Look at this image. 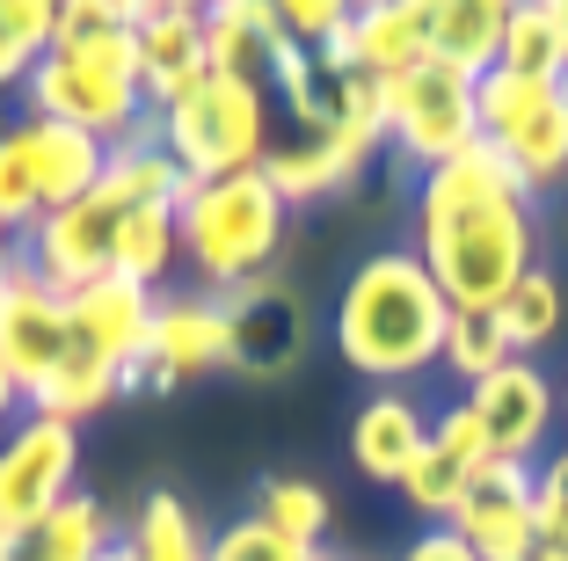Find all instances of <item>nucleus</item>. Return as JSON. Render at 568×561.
Masks as SVG:
<instances>
[{"mask_svg":"<svg viewBox=\"0 0 568 561\" xmlns=\"http://www.w3.org/2000/svg\"><path fill=\"white\" fill-rule=\"evenodd\" d=\"M153 307H161V299H153L146 284H132V278L110 270L102 284H88V292L67 299L73 343H81L88 358H102L124 380V364H139V358H146V343H153Z\"/></svg>","mask_w":568,"mask_h":561,"instance_id":"obj_14","label":"nucleus"},{"mask_svg":"<svg viewBox=\"0 0 568 561\" xmlns=\"http://www.w3.org/2000/svg\"><path fill=\"white\" fill-rule=\"evenodd\" d=\"M402 561H481V554H474V547L459 540L452 525H423L416 540H408V554H402Z\"/></svg>","mask_w":568,"mask_h":561,"instance_id":"obj_40","label":"nucleus"},{"mask_svg":"<svg viewBox=\"0 0 568 561\" xmlns=\"http://www.w3.org/2000/svg\"><path fill=\"white\" fill-rule=\"evenodd\" d=\"M452 532H459L481 561H532V547H539L532 467L488 460L481 474H467V495H459V511H452Z\"/></svg>","mask_w":568,"mask_h":561,"instance_id":"obj_11","label":"nucleus"},{"mask_svg":"<svg viewBox=\"0 0 568 561\" xmlns=\"http://www.w3.org/2000/svg\"><path fill=\"white\" fill-rule=\"evenodd\" d=\"M467 409L481 415V430H488V445H496V460L539 467L547 430L561 423V387H554L532 358H510L503 372H488L481 387H467Z\"/></svg>","mask_w":568,"mask_h":561,"instance_id":"obj_9","label":"nucleus"},{"mask_svg":"<svg viewBox=\"0 0 568 561\" xmlns=\"http://www.w3.org/2000/svg\"><path fill=\"white\" fill-rule=\"evenodd\" d=\"M183 198H190V176L175 168V153H110V168H102V182H95V204L110 219H124V212H183Z\"/></svg>","mask_w":568,"mask_h":561,"instance_id":"obj_21","label":"nucleus"},{"mask_svg":"<svg viewBox=\"0 0 568 561\" xmlns=\"http://www.w3.org/2000/svg\"><path fill=\"white\" fill-rule=\"evenodd\" d=\"M321 139L365 176L372 153L386 147V88L372 81V73H343V81L328 88V124H321Z\"/></svg>","mask_w":568,"mask_h":561,"instance_id":"obj_22","label":"nucleus"},{"mask_svg":"<svg viewBox=\"0 0 568 561\" xmlns=\"http://www.w3.org/2000/svg\"><path fill=\"white\" fill-rule=\"evenodd\" d=\"M430 59V0H372L351 22V67L372 81H402Z\"/></svg>","mask_w":568,"mask_h":561,"instance_id":"obj_18","label":"nucleus"},{"mask_svg":"<svg viewBox=\"0 0 568 561\" xmlns=\"http://www.w3.org/2000/svg\"><path fill=\"white\" fill-rule=\"evenodd\" d=\"M510 364V343H503V329L488 314H452V335H445V372L452 380L481 387L488 372H503Z\"/></svg>","mask_w":568,"mask_h":561,"instance_id":"obj_33","label":"nucleus"},{"mask_svg":"<svg viewBox=\"0 0 568 561\" xmlns=\"http://www.w3.org/2000/svg\"><path fill=\"white\" fill-rule=\"evenodd\" d=\"M554 96H561V81H532V73L488 67L481 81H474V117H481V139H488V147H510V139H518Z\"/></svg>","mask_w":568,"mask_h":561,"instance_id":"obj_26","label":"nucleus"},{"mask_svg":"<svg viewBox=\"0 0 568 561\" xmlns=\"http://www.w3.org/2000/svg\"><path fill=\"white\" fill-rule=\"evenodd\" d=\"M263 182L277 190L284 212H292V204H321V198H335V190H351L357 168L343 161L328 139H292V147H277L263 161Z\"/></svg>","mask_w":568,"mask_h":561,"instance_id":"obj_24","label":"nucleus"},{"mask_svg":"<svg viewBox=\"0 0 568 561\" xmlns=\"http://www.w3.org/2000/svg\"><path fill=\"white\" fill-rule=\"evenodd\" d=\"M161 124H168V153L190 182L255 176L270 161V81L212 73L175 110H161Z\"/></svg>","mask_w":568,"mask_h":561,"instance_id":"obj_5","label":"nucleus"},{"mask_svg":"<svg viewBox=\"0 0 568 561\" xmlns=\"http://www.w3.org/2000/svg\"><path fill=\"white\" fill-rule=\"evenodd\" d=\"M118 394H124L118 372H110L102 358H88V350H73V358L59 364L44 387H30V415H51V423H73V430H81L88 415H102Z\"/></svg>","mask_w":568,"mask_h":561,"instance_id":"obj_25","label":"nucleus"},{"mask_svg":"<svg viewBox=\"0 0 568 561\" xmlns=\"http://www.w3.org/2000/svg\"><path fill=\"white\" fill-rule=\"evenodd\" d=\"M95 561H139V554H132V540H110V547H102Z\"/></svg>","mask_w":568,"mask_h":561,"instance_id":"obj_44","label":"nucleus"},{"mask_svg":"<svg viewBox=\"0 0 568 561\" xmlns=\"http://www.w3.org/2000/svg\"><path fill=\"white\" fill-rule=\"evenodd\" d=\"M532 561H568V547H532Z\"/></svg>","mask_w":568,"mask_h":561,"instance_id":"obj_45","label":"nucleus"},{"mask_svg":"<svg viewBox=\"0 0 568 561\" xmlns=\"http://www.w3.org/2000/svg\"><path fill=\"white\" fill-rule=\"evenodd\" d=\"M561 415H568V387H561Z\"/></svg>","mask_w":568,"mask_h":561,"instance_id":"obj_46","label":"nucleus"},{"mask_svg":"<svg viewBox=\"0 0 568 561\" xmlns=\"http://www.w3.org/2000/svg\"><path fill=\"white\" fill-rule=\"evenodd\" d=\"M503 67L532 81H568V0H518L503 30Z\"/></svg>","mask_w":568,"mask_h":561,"instance_id":"obj_23","label":"nucleus"},{"mask_svg":"<svg viewBox=\"0 0 568 561\" xmlns=\"http://www.w3.org/2000/svg\"><path fill=\"white\" fill-rule=\"evenodd\" d=\"M212 561H328V554H321V547L277 540L263 518H241V525H226V532L212 540Z\"/></svg>","mask_w":568,"mask_h":561,"instance_id":"obj_38","label":"nucleus"},{"mask_svg":"<svg viewBox=\"0 0 568 561\" xmlns=\"http://www.w3.org/2000/svg\"><path fill=\"white\" fill-rule=\"evenodd\" d=\"M110 233H118V219L102 212L95 198L67 204V212H44L30 227V270L73 299V292L110 278Z\"/></svg>","mask_w":568,"mask_h":561,"instance_id":"obj_15","label":"nucleus"},{"mask_svg":"<svg viewBox=\"0 0 568 561\" xmlns=\"http://www.w3.org/2000/svg\"><path fill=\"white\" fill-rule=\"evenodd\" d=\"M503 30H510L503 0H430V59L459 67L467 81L503 67Z\"/></svg>","mask_w":568,"mask_h":561,"instance_id":"obj_19","label":"nucleus"},{"mask_svg":"<svg viewBox=\"0 0 568 561\" xmlns=\"http://www.w3.org/2000/svg\"><path fill=\"white\" fill-rule=\"evenodd\" d=\"M110 540H118V532H110V511H102L95 495L73 489L37 532H22V561H95Z\"/></svg>","mask_w":568,"mask_h":561,"instance_id":"obj_27","label":"nucleus"},{"mask_svg":"<svg viewBox=\"0 0 568 561\" xmlns=\"http://www.w3.org/2000/svg\"><path fill=\"white\" fill-rule=\"evenodd\" d=\"M255 518H263L277 540H292V547H321L328 540L335 503L314 489V481H300V474H270L263 489H255Z\"/></svg>","mask_w":568,"mask_h":561,"instance_id":"obj_31","label":"nucleus"},{"mask_svg":"<svg viewBox=\"0 0 568 561\" xmlns=\"http://www.w3.org/2000/svg\"><path fill=\"white\" fill-rule=\"evenodd\" d=\"M452 335V299L423 270L416 248H386L372 263L351 270L343 299H335V350L357 380H416L430 364H445Z\"/></svg>","mask_w":568,"mask_h":561,"instance_id":"obj_2","label":"nucleus"},{"mask_svg":"<svg viewBox=\"0 0 568 561\" xmlns=\"http://www.w3.org/2000/svg\"><path fill=\"white\" fill-rule=\"evenodd\" d=\"M37 219H44V198H37V168H30V153H22L16 124H8V132H0V227H8V233H30Z\"/></svg>","mask_w":568,"mask_h":561,"instance_id":"obj_34","label":"nucleus"},{"mask_svg":"<svg viewBox=\"0 0 568 561\" xmlns=\"http://www.w3.org/2000/svg\"><path fill=\"white\" fill-rule=\"evenodd\" d=\"M16 139H22V153H30V168H37V198H44V212H67V204L95 198L102 168H110V147H102L95 132H81V124H51V117H22Z\"/></svg>","mask_w":568,"mask_h":561,"instance_id":"obj_16","label":"nucleus"},{"mask_svg":"<svg viewBox=\"0 0 568 561\" xmlns=\"http://www.w3.org/2000/svg\"><path fill=\"white\" fill-rule=\"evenodd\" d=\"M73 474H81V430L22 415L0 445V532H16V540L37 532L73 495Z\"/></svg>","mask_w":568,"mask_h":561,"instance_id":"obj_8","label":"nucleus"},{"mask_svg":"<svg viewBox=\"0 0 568 561\" xmlns=\"http://www.w3.org/2000/svg\"><path fill=\"white\" fill-rule=\"evenodd\" d=\"M22 409H30V401H22V380H16V372H8V358H0V430L16 423Z\"/></svg>","mask_w":568,"mask_h":561,"instance_id":"obj_43","label":"nucleus"},{"mask_svg":"<svg viewBox=\"0 0 568 561\" xmlns=\"http://www.w3.org/2000/svg\"><path fill=\"white\" fill-rule=\"evenodd\" d=\"M532 525L539 547H568V445L532 467Z\"/></svg>","mask_w":568,"mask_h":561,"instance_id":"obj_37","label":"nucleus"},{"mask_svg":"<svg viewBox=\"0 0 568 561\" xmlns=\"http://www.w3.org/2000/svg\"><path fill=\"white\" fill-rule=\"evenodd\" d=\"M423 445H430V415L408 394H394V387L372 394L351 423V460H357V474L379 481V489H402V474L423 460Z\"/></svg>","mask_w":568,"mask_h":561,"instance_id":"obj_17","label":"nucleus"},{"mask_svg":"<svg viewBox=\"0 0 568 561\" xmlns=\"http://www.w3.org/2000/svg\"><path fill=\"white\" fill-rule=\"evenodd\" d=\"M234 364V321H226V299L219 292H183L153 307V343L139 364H124V387L139 394H175L183 380L204 372H226Z\"/></svg>","mask_w":568,"mask_h":561,"instance_id":"obj_7","label":"nucleus"},{"mask_svg":"<svg viewBox=\"0 0 568 561\" xmlns=\"http://www.w3.org/2000/svg\"><path fill=\"white\" fill-rule=\"evenodd\" d=\"M561 227H568V204H561Z\"/></svg>","mask_w":568,"mask_h":561,"instance_id":"obj_47","label":"nucleus"},{"mask_svg":"<svg viewBox=\"0 0 568 561\" xmlns=\"http://www.w3.org/2000/svg\"><path fill=\"white\" fill-rule=\"evenodd\" d=\"M488 321L503 329L510 358H532V350H547L554 335H561V278H554V270H532V278L503 299Z\"/></svg>","mask_w":568,"mask_h":561,"instance_id":"obj_30","label":"nucleus"},{"mask_svg":"<svg viewBox=\"0 0 568 561\" xmlns=\"http://www.w3.org/2000/svg\"><path fill=\"white\" fill-rule=\"evenodd\" d=\"M175 233H183V256L219 299L248 278H270L284 241V204L277 190L255 176H226V182H190L183 212H175Z\"/></svg>","mask_w":568,"mask_h":561,"instance_id":"obj_3","label":"nucleus"},{"mask_svg":"<svg viewBox=\"0 0 568 561\" xmlns=\"http://www.w3.org/2000/svg\"><path fill=\"white\" fill-rule=\"evenodd\" d=\"M226 321H234V372L248 380H277L292 372L306 350V314L300 299L284 292L277 278H248L226 292Z\"/></svg>","mask_w":568,"mask_h":561,"instance_id":"obj_13","label":"nucleus"},{"mask_svg":"<svg viewBox=\"0 0 568 561\" xmlns=\"http://www.w3.org/2000/svg\"><path fill=\"white\" fill-rule=\"evenodd\" d=\"M22 263H30V248H22V241H16V233L0 227V299H8V284H16V278H22Z\"/></svg>","mask_w":568,"mask_h":561,"instance_id":"obj_42","label":"nucleus"},{"mask_svg":"<svg viewBox=\"0 0 568 561\" xmlns=\"http://www.w3.org/2000/svg\"><path fill=\"white\" fill-rule=\"evenodd\" d=\"M503 153H510V168L525 176V190H554V182H568V81Z\"/></svg>","mask_w":568,"mask_h":561,"instance_id":"obj_32","label":"nucleus"},{"mask_svg":"<svg viewBox=\"0 0 568 561\" xmlns=\"http://www.w3.org/2000/svg\"><path fill=\"white\" fill-rule=\"evenodd\" d=\"M430 445L445 452L459 474H481L488 460H496V445H488V430H481V415L467 409V401H452L445 415H430Z\"/></svg>","mask_w":568,"mask_h":561,"instance_id":"obj_36","label":"nucleus"},{"mask_svg":"<svg viewBox=\"0 0 568 561\" xmlns=\"http://www.w3.org/2000/svg\"><path fill=\"white\" fill-rule=\"evenodd\" d=\"M386 139L416 168V182L430 168H445L452 153H467L481 139V117H474V81L445 59H423L416 73L386 81Z\"/></svg>","mask_w":568,"mask_h":561,"instance_id":"obj_6","label":"nucleus"},{"mask_svg":"<svg viewBox=\"0 0 568 561\" xmlns=\"http://www.w3.org/2000/svg\"><path fill=\"white\" fill-rule=\"evenodd\" d=\"M183 256V233H175V212H124L118 233H110V270L132 284H161V270H175Z\"/></svg>","mask_w":568,"mask_h":561,"instance_id":"obj_29","label":"nucleus"},{"mask_svg":"<svg viewBox=\"0 0 568 561\" xmlns=\"http://www.w3.org/2000/svg\"><path fill=\"white\" fill-rule=\"evenodd\" d=\"M132 51H139L146 110H175L197 81H212L204 8H190V0H146V8L132 16Z\"/></svg>","mask_w":568,"mask_h":561,"instance_id":"obj_10","label":"nucleus"},{"mask_svg":"<svg viewBox=\"0 0 568 561\" xmlns=\"http://www.w3.org/2000/svg\"><path fill=\"white\" fill-rule=\"evenodd\" d=\"M284 44L277 8L263 0H219L204 8V51H212V73H241V81H270V51Z\"/></svg>","mask_w":568,"mask_h":561,"instance_id":"obj_20","label":"nucleus"},{"mask_svg":"<svg viewBox=\"0 0 568 561\" xmlns=\"http://www.w3.org/2000/svg\"><path fill=\"white\" fill-rule=\"evenodd\" d=\"M132 554L139 561H212V540H204V525L190 518V503L183 495H168V489H153L146 503H139V518H132Z\"/></svg>","mask_w":568,"mask_h":561,"instance_id":"obj_28","label":"nucleus"},{"mask_svg":"<svg viewBox=\"0 0 568 561\" xmlns=\"http://www.w3.org/2000/svg\"><path fill=\"white\" fill-rule=\"evenodd\" d=\"M30 96V117H51V124H81L95 132L102 147L146 110V88H139V51L132 30H110V37H88V44L67 51H44L22 81Z\"/></svg>","mask_w":568,"mask_h":561,"instance_id":"obj_4","label":"nucleus"},{"mask_svg":"<svg viewBox=\"0 0 568 561\" xmlns=\"http://www.w3.org/2000/svg\"><path fill=\"white\" fill-rule=\"evenodd\" d=\"M277 22H284V37L292 44H328V37H343L357 22V8H343V0H284L277 8Z\"/></svg>","mask_w":568,"mask_h":561,"instance_id":"obj_39","label":"nucleus"},{"mask_svg":"<svg viewBox=\"0 0 568 561\" xmlns=\"http://www.w3.org/2000/svg\"><path fill=\"white\" fill-rule=\"evenodd\" d=\"M402 495L416 503L423 518H430V525H452V511H459V495H467V474H459V467H452L437 445H423V460L402 474Z\"/></svg>","mask_w":568,"mask_h":561,"instance_id":"obj_35","label":"nucleus"},{"mask_svg":"<svg viewBox=\"0 0 568 561\" xmlns=\"http://www.w3.org/2000/svg\"><path fill=\"white\" fill-rule=\"evenodd\" d=\"M30 67H37V51L8 30V8H0V88H22V81H30Z\"/></svg>","mask_w":568,"mask_h":561,"instance_id":"obj_41","label":"nucleus"},{"mask_svg":"<svg viewBox=\"0 0 568 561\" xmlns=\"http://www.w3.org/2000/svg\"><path fill=\"white\" fill-rule=\"evenodd\" d=\"M73 350L81 343H73L67 292L44 284L30 263H22V278L8 284V299H0V358H8V372L22 380V401H30V387H44Z\"/></svg>","mask_w":568,"mask_h":561,"instance_id":"obj_12","label":"nucleus"},{"mask_svg":"<svg viewBox=\"0 0 568 561\" xmlns=\"http://www.w3.org/2000/svg\"><path fill=\"white\" fill-rule=\"evenodd\" d=\"M532 190L510 153L474 139L416 182V256L452 299V314H496L532 278Z\"/></svg>","mask_w":568,"mask_h":561,"instance_id":"obj_1","label":"nucleus"}]
</instances>
